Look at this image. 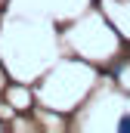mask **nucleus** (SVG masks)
<instances>
[{
    "label": "nucleus",
    "instance_id": "nucleus-1",
    "mask_svg": "<svg viewBox=\"0 0 130 133\" xmlns=\"http://www.w3.org/2000/svg\"><path fill=\"white\" fill-rule=\"evenodd\" d=\"M118 130H121V133H130V115H124V118L118 121Z\"/></svg>",
    "mask_w": 130,
    "mask_h": 133
}]
</instances>
